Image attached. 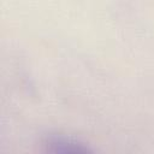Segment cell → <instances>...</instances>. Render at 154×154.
Listing matches in <instances>:
<instances>
[{
  "label": "cell",
  "mask_w": 154,
  "mask_h": 154,
  "mask_svg": "<svg viewBox=\"0 0 154 154\" xmlns=\"http://www.w3.org/2000/svg\"><path fill=\"white\" fill-rule=\"evenodd\" d=\"M43 150L54 154H67V153H93L94 150L84 142L73 138L71 136L51 134L42 140Z\"/></svg>",
  "instance_id": "6da1fadb"
}]
</instances>
